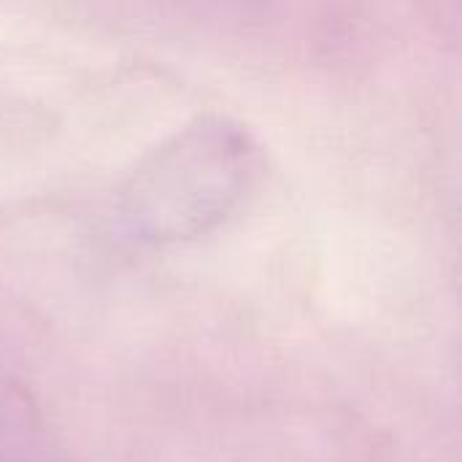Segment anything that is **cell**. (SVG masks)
I'll use <instances>...</instances> for the list:
<instances>
[{"label": "cell", "instance_id": "6da1fadb", "mask_svg": "<svg viewBox=\"0 0 462 462\" xmlns=\"http://www.w3.org/2000/svg\"><path fill=\"white\" fill-rule=\"evenodd\" d=\"M257 173L252 133L230 116L200 114L133 165L116 189V217L141 241L195 238L241 203Z\"/></svg>", "mask_w": 462, "mask_h": 462}]
</instances>
